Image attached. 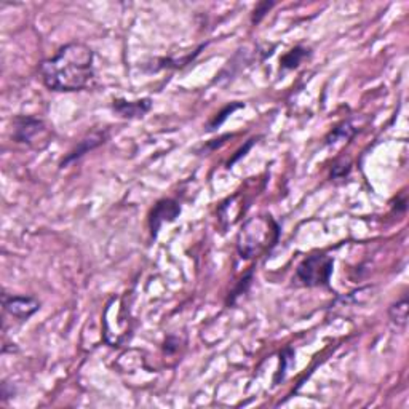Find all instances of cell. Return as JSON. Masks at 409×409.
Returning <instances> with one entry per match:
<instances>
[{"mask_svg": "<svg viewBox=\"0 0 409 409\" xmlns=\"http://www.w3.org/2000/svg\"><path fill=\"white\" fill-rule=\"evenodd\" d=\"M278 226L270 217L251 219L243 227L238 237V251L242 258H256L264 251L270 249L278 240Z\"/></svg>", "mask_w": 409, "mask_h": 409, "instance_id": "cell-2", "label": "cell"}, {"mask_svg": "<svg viewBox=\"0 0 409 409\" xmlns=\"http://www.w3.org/2000/svg\"><path fill=\"white\" fill-rule=\"evenodd\" d=\"M305 56H307V50H305V48H302V47H296L294 50H291L285 58L281 59V68L283 69L298 68L299 64L302 63V59Z\"/></svg>", "mask_w": 409, "mask_h": 409, "instance_id": "cell-10", "label": "cell"}, {"mask_svg": "<svg viewBox=\"0 0 409 409\" xmlns=\"http://www.w3.org/2000/svg\"><path fill=\"white\" fill-rule=\"evenodd\" d=\"M40 74L48 90L66 93L85 90L95 79V53L85 43H68L42 63Z\"/></svg>", "mask_w": 409, "mask_h": 409, "instance_id": "cell-1", "label": "cell"}, {"mask_svg": "<svg viewBox=\"0 0 409 409\" xmlns=\"http://www.w3.org/2000/svg\"><path fill=\"white\" fill-rule=\"evenodd\" d=\"M389 318H390V323L394 325L396 330H406L408 326V296L406 294H403L395 304L390 305Z\"/></svg>", "mask_w": 409, "mask_h": 409, "instance_id": "cell-8", "label": "cell"}, {"mask_svg": "<svg viewBox=\"0 0 409 409\" xmlns=\"http://www.w3.org/2000/svg\"><path fill=\"white\" fill-rule=\"evenodd\" d=\"M274 2H261V3H258L256 5V8H254V12H253V18H251V21H253L254 24H258L261 20L264 18V16L269 13V10L274 7Z\"/></svg>", "mask_w": 409, "mask_h": 409, "instance_id": "cell-11", "label": "cell"}, {"mask_svg": "<svg viewBox=\"0 0 409 409\" xmlns=\"http://www.w3.org/2000/svg\"><path fill=\"white\" fill-rule=\"evenodd\" d=\"M181 213V206L178 205V201L174 200H162L154 206L151 215V229H152V236H157L159 232L160 226L163 222H173Z\"/></svg>", "mask_w": 409, "mask_h": 409, "instance_id": "cell-6", "label": "cell"}, {"mask_svg": "<svg viewBox=\"0 0 409 409\" xmlns=\"http://www.w3.org/2000/svg\"><path fill=\"white\" fill-rule=\"evenodd\" d=\"M238 107H242V105H232V106H227L224 111H222L221 114H219V118H215L213 120V122L210 123V130H213V128H216V127H219V125L224 122V120L227 118V116H231V114L236 111V109H238Z\"/></svg>", "mask_w": 409, "mask_h": 409, "instance_id": "cell-12", "label": "cell"}, {"mask_svg": "<svg viewBox=\"0 0 409 409\" xmlns=\"http://www.w3.org/2000/svg\"><path fill=\"white\" fill-rule=\"evenodd\" d=\"M3 310L18 320H27L40 309V302L32 296H13V294H2Z\"/></svg>", "mask_w": 409, "mask_h": 409, "instance_id": "cell-5", "label": "cell"}, {"mask_svg": "<svg viewBox=\"0 0 409 409\" xmlns=\"http://www.w3.org/2000/svg\"><path fill=\"white\" fill-rule=\"evenodd\" d=\"M152 102L149 98L139 101H125V100H116L114 101V109L120 114L122 117H143L146 112L151 111Z\"/></svg>", "mask_w": 409, "mask_h": 409, "instance_id": "cell-7", "label": "cell"}, {"mask_svg": "<svg viewBox=\"0 0 409 409\" xmlns=\"http://www.w3.org/2000/svg\"><path fill=\"white\" fill-rule=\"evenodd\" d=\"M13 139L16 143H23L34 149H42L48 141V128L40 118L18 117L13 122Z\"/></svg>", "mask_w": 409, "mask_h": 409, "instance_id": "cell-4", "label": "cell"}, {"mask_svg": "<svg viewBox=\"0 0 409 409\" xmlns=\"http://www.w3.org/2000/svg\"><path fill=\"white\" fill-rule=\"evenodd\" d=\"M332 265H334V261L330 256L321 253L310 254L298 265L296 277L305 286H328L332 274Z\"/></svg>", "mask_w": 409, "mask_h": 409, "instance_id": "cell-3", "label": "cell"}, {"mask_svg": "<svg viewBox=\"0 0 409 409\" xmlns=\"http://www.w3.org/2000/svg\"><path fill=\"white\" fill-rule=\"evenodd\" d=\"M101 143H105V134H101V133H98V134H95V136H91L90 143H88V139L82 141V143H80V146L77 147V149H75L74 152H70V155L68 157L66 160L63 162V167H64V165H68L69 162H72V160H75V159H79V157L84 155L86 151H88V149H93V147H96L98 144H101Z\"/></svg>", "mask_w": 409, "mask_h": 409, "instance_id": "cell-9", "label": "cell"}]
</instances>
